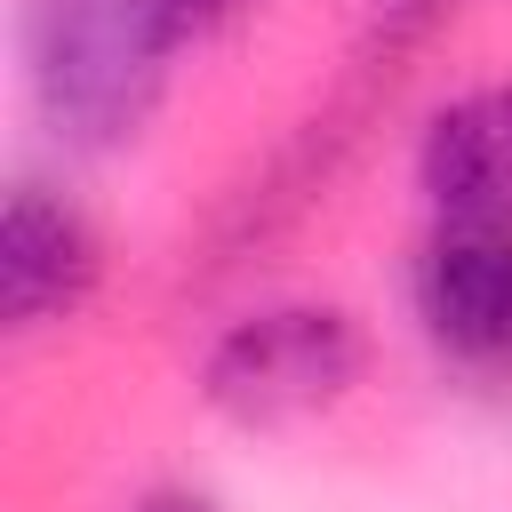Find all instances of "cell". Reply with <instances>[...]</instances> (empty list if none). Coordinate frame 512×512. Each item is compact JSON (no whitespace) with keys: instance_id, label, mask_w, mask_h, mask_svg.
<instances>
[{"instance_id":"8992f818","label":"cell","mask_w":512,"mask_h":512,"mask_svg":"<svg viewBox=\"0 0 512 512\" xmlns=\"http://www.w3.org/2000/svg\"><path fill=\"white\" fill-rule=\"evenodd\" d=\"M240 0H168V16H176V32H208L216 16H232Z\"/></svg>"},{"instance_id":"3957f363","label":"cell","mask_w":512,"mask_h":512,"mask_svg":"<svg viewBox=\"0 0 512 512\" xmlns=\"http://www.w3.org/2000/svg\"><path fill=\"white\" fill-rule=\"evenodd\" d=\"M416 312L472 360L512 352V216H448L416 264Z\"/></svg>"},{"instance_id":"7a4b0ae2","label":"cell","mask_w":512,"mask_h":512,"mask_svg":"<svg viewBox=\"0 0 512 512\" xmlns=\"http://www.w3.org/2000/svg\"><path fill=\"white\" fill-rule=\"evenodd\" d=\"M352 384H360V328L336 304H264V312L232 320L200 360L208 408L232 424H256V432L320 416Z\"/></svg>"},{"instance_id":"6da1fadb","label":"cell","mask_w":512,"mask_h":512,"mask_svg":"<svg viewBox=\"0 0 512 512\" xmlns=\"http://www.w3.org/2000/svg\"><path fill=\"white\" fill-rule=\"evenodd\" d=\"M176 40L184 32H176L168 0H32L24 8L32 96H40L48 128L88 152L128 144L152 120Z\"/></svg>"},{"instance_id":"52a82bcc","label":"cell","mask_w":512,"mask_h":512,"mask_svg":"<svg viewBox=\"0 0 512 512\" xmlns=\"http://www.w3.org/2000/svg\"><path fill=\"white\" fill-rule=\"evenodd\" d=\"M136 512H208L200 496H152V504H136Z\"/></svg>"},{"instance_id":"5b68a950","label":"cell","mask_w":512,"mask_h":512,"mask_svg":"<svg viewBox=\"0 0 512 512\" xmlns=\"http://www.w3.org/2000/svg\"><path fill=\"white\" fill-rule=\"evenodd\" d=\"M416 168L440 216H512V80L440 104Z\"/></svg>"},{"instance_id":"277c9868","label":"cell","mask_w":512,"mask_h":512,"mask_svg":"<svg viewBox=\"0 0 512 512\" xmlns=\"http://www.w3.org/2000/svg\"><path fill=\"white\" fill-rule=\"evenodd\" d=\"M96 288V232L48 184H16L0 216V312L8 328H56Z\"/></svg>"}]
</instances>
